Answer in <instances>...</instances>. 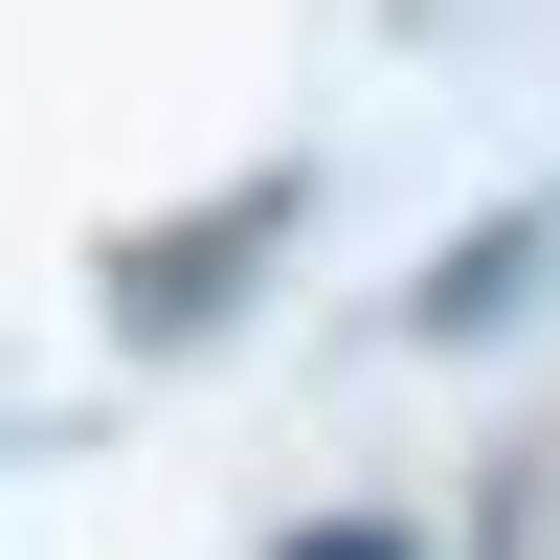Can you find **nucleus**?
I'll list each match as a JSON object with an SVG mask.
<instances>
[{
  "label": "nucleus",
  "mask_w": 560,
  "mask_h": 560,
  "mask_svg": "<svg viewBox=\"0 0 560 560\" xmlns=\"http://www.w3.org/2000/svg\"><path fill=\"white\" fill-rule=\"evenodd\" d=\"M292 560H404V516H314V538H292Z\"/></svg>",
  "instance_id": "f257e3e1"
}]
</instances>
